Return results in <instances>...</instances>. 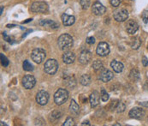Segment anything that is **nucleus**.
Wrapping results in <instances>:
<instances>
[{"instance_id":"nucleus-9","label":"nucleus","mask_w":148,"mask_h":126,"mask_svg":"<svg viewBox=\"0 0 148 126\" xmlns=\"http://www.w3.org/2000/svg\"><path fill=\"white\" fill-rule=\"evenodd\" d=\"M110 53V46L106 42H100L97 47V54L101 57H106Z\"/></svg>"},{"instance_id":"nucleus-26","label":"nucleus","mask_w":148,"mask_h":126,"mask_svg":"<svg viewBox=\"0 0 148 126\" xmlns=\"http://www.w3.org/2000/svg\"><path fill=\"white\" fill-rule=\"evenodd\" d=\"M64 83L66 84L68 87L73 88L75 86V79L74 77H68L67 79H65Z\"/></svg>"},{"instance_id":"nucleus-18","label":"nucleus","mask_w":148,"mask_h":126,"mask_svg":"<svg viewBox=\"0 0 148 126\" xmlns=\"http://www.w3.org/2000/svg\"><path fill=\"white\" fill-rule=\"evenodd\" d=\"M40 25H41L43 27H50L53 29H57L59 28V24L58 22L51 20H41L40 21Z\"/></svg>"},{"instance_id":"nucleus-28","label":"nucleus","mask_w":148,"mask_h":126,"mask_svg":"<svg viewBox=\"0 0 148 126\" xmlns=\"http://www.w3.org/2000/svg\"><path fill=\"white\" fill-rule=\"evenodd\" d=\"M22 67H23V70H26V71H32V70H34L33 65L29 63V61H27V60H25V61L23 62Z\"/></svg>"},{"instance_id":"nucleus-11","label":"nucleus","mask_w":148,"mask_h":126,"mask_svg":"<svg viewBox=\"0 0 148 126\" xmlns=\"http://www.w3.org/2000/svg\"><path fill=\"white\" fill-rule=\"evenodd\" d=\"M146 112L143 109L141 108H139V107H134L133 109L130 110L128 115L130 116V118H142L144 116H145Z\"/></svg>"},{"instance_id":"nucleus-1","label":"nucleus","mask_w":148,"mask_h":126,"mask_svg":"<svg viewBox=\"0 0 148 126\" xmlns=\"http://www.w3.org/2000/svg\"><path fill=\"white\" fill-rule=\"evenodd\" d=\"M58 44L61 50L65 51V52L69 51L74 45L73 38H72V36H70L68 34H64L58 38Z\"/></svg>"},{"instance_id":"nucleus-8","label":"nucleus","mask_w":148,"mask_h":126,"mask_svg":"<svg viewBox=\"0 0 148 126\" xmlns=\"http://www.w3.org/2000/svg\"><path fill=\"white\" fill-rule=\"evenodd\" d=\"M49 101V94L46 91L41 90L36 95V101L39 105H45L47 104Z\"/></svg>"},{"instance_id":"nucleus-24","label":"nucleus","mask_w":148,"mask_h":126,"mask_svg":"<svg viewBox=\"0 0 148 126\" xmlns=\"http://www.w3.org/2000/svg\"><path fill=\"white\" fill-rule=\"evenodd\" d=\"M141 45V41L139 38H134L131 41V47L134 50H137Z\"/></svg>"},{"instance_id":"nucleus-15","label":"nucleus","mask_w":148,"mask_h":126,"mask_svg":"<svg viewBox=\"0 0 148 126\" xmlns=\"http://www.w3.org/2000/svg\"><path fill=\"white\" fill-rule=\"evenodd\" d=\"M75 59V55L72 52L66 51L63 55V61L66 64H70V63H74Z\"/></svg>"},{"instance_id":"nucleus-25","label":"nucleus","mask_w":148,"mask_h":126,"mask_svg":"<svg viewBox=\"0 0 148 126\" xmlns=\"http://www.w3.org/2000/svg\"><path fill=\"white\" fill-rule=\"evenodd\" d=\"M62 116V113L59 112V111H54L51 114V117H50V120L51 121H56L58 119H59Z\"/></svg>"},{"instance_id":"nucleus-23","label":"nucleus","mask_w":148,"mask_h":126,"mask_svg":"<svg viewBox=\"0 0 148 126\" xmlns=\"http://www.w3.org/2000/svg\"><path fill=\"white\" fill-rule=\"evenodd\" d=\"M92 68L95 71H100L104 70V65L101 60H95L92 63Z\"/></svg>"},{"instance_id":"nucleus-31","label":"nucleus","mask_w":148,"mask_h":126,"mask_svg":"<svg viewBox=\"0 0 148 126\" xmlns=\"http://www.w3.org/2000/svg\"><path fill=\"white\" fill-rule=\"evenodd\" d=\"M75 125V121L72 118L69 117L66 121L64 123V126H74Z\"/></svg>"},{"instance_id":"nucleus-37","label":"nucleus","mask_w":148,"mask_h":126,"mask_svg":"<svg viewBox=\"0 0 148 126\" xmlns=\"http://www.w3.org/2000/svg\"><path fill=\"white\" fill-rule=\"evenodd\" d=\"M3 38L5 39V41H7L8 42H11V39L6 34V33H3Z\"/></svg>"},{"instance_id":"nucleus-21","label":"nucleus","mask_w":148,"mask_h":126,"mask_svg":"<svg viewBox=\"0 0 148 126\" xmlns=\"http://www.w3.org/2000/svg\"><path fill=\"white\" fill-rule=\"evenodd\" d=\"M129 77H130V79H131L132 81H134V82H137V81H139V80H140V72H139V70H136V69L132 70H131V72H130Z\"/></svg>"},{"instance_id":"nucleus-34","label":"nucleus","mask_w":148,"mask_h":126,"mask_svg":"<svg viewBox=\"0 0 148 126\" xmlns=\"http://www.w3.org/2000/svg\"><path fill=\"white\" fill-rule=\"evenodd\" d=\"M110 4L113 6V7H117L119 6V4L121 3L122 0H110Z\"/></svg>"},{"instance_id":"nucleus-38","label":"nucleus","mask_w":148,"mask_h":126,"mask_svg":"<svg viewBox=\"0 0 148 126\" xmlns=\"http://www.w3.org/2000/svg\"><path fill=\"white\" fill-rule=\"evenodd\" d=\"M140 105H143L145 107H148V102H140Z\"/></svg>"},{"instance_id":"nucleus-6","label":"nucleus","mask_w":148,"mask_h":126,"mask_svg":"<svg viewBox=\"0 0 148 126\" xmlns=\"http://www.w3.org/2000/svg\"><path fill=\"white\" fill-rule=\"evenodd\" d=\"M113 17H114V19L116 21L123 22V21H125L127 19L128 12L125 9H120V10H117L114 12Z\"/></svg>"},{"instance_id":"nucleus-39","label":"nucleus","mask_w":148,"mask_h":126,"mask_svg":"<svg viewBox=\"0 0 148 126\" xmlns=\"http://www.w3.org/2000/svg\"><path fill=\"white\" fill-rule=\"evenodd\" d=\"M90 125V124H89L88 121H85V122L82 123V125Z\"/></svg>"},{"instance_id":"nucleus-3","label":"nucleus","mask_w":148,"mask_h":126,"mask_svg":"<svg viewBox=\"0 0 148 126\" xmlns=\"http://www.w3.org/2000/svg\"><path fill=\"white\" fill-rule=\"evenodd\" d=\"M44 70H45V73H47L48 75H54L58 70V61L56 59L47 60L44 65Z\"/></svg>"},{"instance_id":"nucleus-33","label":"nucleus","mask_w":148,"mask_h":126,"mask_svg":"<svg viewBox=\"0 0 148 126\" xmlns=\"http://www.w3.org/2000/svg\"><path fill=\"white\" fill-rule=\"evenodd\" d=\"M141 17H142V20L145 23H147L148 22V10H145L143 11L142 15H141Z\"/></svg>"},{"instance_id":"nucleus-10","label":"nucleus","mask_w":148,"mask_h":126,"mask_svg":"<svg viewBox=\"0 0 148 126\" xmlns=\"http://www.w3.org/2000/svg\"><path fill=\"white\" fill-rule=\"evenodd\" d=\"M92 11L94 15L96 16H102L106 13V8L100 3L99 2H96L92 4Z\"/></svg>"},{"instance_id":"nucleus-13","label":"nucleus","mask_w":148,"mask_h":126,"mask_svg":"<svg viewBox=\"0 0 148 126\" xmlns=\"http://www.w3.org/2000/svg\"><path fill=\"white\" fill-rule=\"evenodd\" d=\"M112 78H113V73L110 70H106V69H104L101 70V72L99 74V80L100 81H102L103 83H108Z\"/></svg>"},{"instance_id":"nucleus-40","label":"nucleus","mask_w":148,"mask_h":126,"mask_svg":"<svg viewBox=\"0 0 148 126\" xmlns=\"http://www.w3.org/2000/svg\"><path fill=\"white\" fill-rule=\"evenodd\" d=\"M3 6H1V13H0L1 15L3 14Z\"/></svg>"},{"instance_id":"nucleus-14","label":"nucleus","mask_w":148,"mask_h":126,"mask_svg":"<svg viewBox=\"0 0 148 126\" xmlns=\"http://www.w3.org/2000/svg\"><path fill=\"white\" fill-rule=\"evenodd\" d=\"M91 58H92L91 52L89 51L84 50L81 52V54L79 56V62L83 65L87 64L89 63V61L91 60Z\"/></svg>"},{"instance_id":"nucleus-22","label":"nucleus","mask_w":148,"mask_h":126,"mask_svg":"<svg viewBox=\"0 0 148 126\" xmlns=\"http://www.w3.org/2000/svg\"><path fill=\"white\" fill-rule=\"evenodd\" d=\"M80 83L83 86H88L91 83V76L87 74H84L80 78Z\"/></svg>"},{"instance_id":"nucleus-27","label":"nucleus","mask_w":148,"mask_h":126,"mask_svg":"<svg viewBox=\"0 0 148 126\" xmlns=\"http://www.w3.org/2000/svg\"><path fill=\"white\" fill-rule=\"evenodd\" d=\"M116 112H123L126 109V105L123 102V101H119L117 104H116Z\"/></svg>"},{"instance_id":"nucleus-32","label":"nucleus","mask_w":148,"mask_h":126,"mask_svg":"<svg viewBox=\"0 0 148 126\" xmlns=\"http://www.w3.org/2000/svg\"><path fill=\"white\" fill-rule=\"evenodd\" d=\"M1 63L3 65V66H8V64H9V61H8V59H6V57L3 55V54H1Z\"/></svg>"},{"instance_id":"nucleus-5","label":"nucleus","mask_w":148,"mask_h":126,"mask_svg":"<svg viewBox=\"0 0 148 126\" xmlns=\"http://www.w3.org/2000/svg\"><path fill=\"white\" fill-rule=\"evenodd\" d=\"M48 4L42 1L34 2L31 5V11L34 13H45L48 11Z\"/></svg>"},{"instance_id":"nucleus-36","label":"nucleus","mask_w":148,"mask_h":126,"mask_svg":"<svg viewBox=\"0 0 148 126\" xmlns=\"http://www.w3.org/2000/svg\"><path fill=\"white\" fill-rule=\"evenodd\" d=\"M142 63H143V65L146 66V67L148 65V59L147 57H143V58H142Z\"/></svg>"},{"instance_id":"nucleus-12","label":"nucleus","mask_w":148,"mask_h":126,"mask_svg":"<svg viewBox=\"0 0 148 126\" xmlns=\"http://www.w3.org/2000/svg\"><path fill=\"white\" fill-rule=\"evenodd\" d=\"M125 27H126L127 32L129 34H134L139 29L138 23L134 20H128L126 23V25H125Z\"/></svg>"},{"instance_id":"nucleus-35","label":"nucleus","mask_w":148,"mask_h":126,"mask_svg":"<svg viewBox=\"0 0 148 126\" xmlns=\"http://www.w3.org/2000/svg\"><path fill=\"white\" fill-rule=\"evenodd\" d=\"M86 41L87 44H89V45H92L95 42V39L93 37H88Z\"/></svg>"},{"instance_id":"nucleus-7","label":"nucleus","mask_w":148,"mask_h":126,"mask_svg":"<svg viewBox=\"0 0 148 126\" xmlns=\"http://www.w3.org/2000/svg\"><path fill=\"white\" fill-rule=\"evenodd\" d=\"M36 84V79L31 75H27L22 78V85L27 89H31Z\"/></svg>"},{"instance_id":"nucleus-20","label":"nucleus","mask_w":148,"mask_h":126,"mask_svg":"<svg viewBox=\"0 0 148 126\" xmlns=\"http://www.w3.org/2000/svg\"><path fill=\"white\" fill-rule=\"evenodd\" d=\"M69 111H70V112H72V113L75 114V115H77V114H79V112H80V106H79V105H78L74 100H72L71 102H70V105H69Z\"/></svg>"},{"instance_id":"nucleus-29","label":"nucleus","mask_w":148,"mask_h":126,"mask_svg":"<svg viewBox=\"0 0 148 126\" xmlns=\"http://www.w3.org/2000/svg\"><path fill=\"white\" fill-rule=\"evenodd\" d=\"M100 97H101V100L103 101H107L109 100V94L108 93L106 92L104 88L101 89V94H100Z\"/></svg>"},{"instance_id":"nucleus-41","label":"nucleus","mask_w":148,"mask_h":126,"mask_svg":"<svg viewBox=\"0 0 148 126\" xmlns=\"http://www.w3.org/2000/svg\"><path fill=\"white\" fill-rule=\"evenodd\" d=\"M147 49H148V45H147Z\"/></svg>"},{"instance_id":"nucleus-4","label":"nucleus","mask_w":148,"mask_h":126,"mask_svg":"<svg viewBox=\"0 0 148 126\" xmlns=\"http://www.w3.org/2000/svg\"><path fill=\"white\" fill-rule=\"evenodd\" d=\"M45 57H46V53L41 48H35L31 53V58L33 61H34L36 63H42L45 60Z\"/></svg>"},{"instance_id":"nucleus-16","label":"nucleus","mask_w":148,"mask_h":126,"mask_svg":"<svg viewBox=\"0 0 148 126\" xmlns=\"http://www.w3.org/2000/svg\"><path fill=\"white\" fill-rule=\"evenodd\" d=\"M90 103L92 107H96L99 104V94L97 91H93L90 95Z\"/></svg>"},{"instance_id":"nucleus-2","label":"nucleus","mask_w":148,"mask_h":126,"mask_svg":"<svg viewBox=\"0 0 148 126\" xmlns=\"http://www.w3.org/2000/svg\"><path fill=\"white\" fill-rule=\"evenodd\" d=\"M69 99V93L64 88H59L54 94V101L57 105L64 104Z\"/></svg>"},{"instance_id":"nucleus-17","label":"nucleus","mask_w":148,"mask_h":126,"mask_svg":"<svg viewBox=\"0 0 148 126\" xmlns=\"http://www.w3.org/2000/svg\"><path fill=\"white\" fill-rule=\"evenodd\" d=\"M62 21L65 26H71L75 23V18L74 16H69L68 14H63L62 15Z\"/></svg>"},{"instance_id":"nucleus-19","label":"nucleus","mask_w":148,"mask_h":126,"mask_svg":"<svg viewBox=\"0 0 148 126\" xmlns=\"http://www.w3.org/2000/svg\"><path fill=\"white\" fill-rule=\"evenodd\" d=\"M110 66L113 69V70L116 73H121L123 70V64L117 60H113L110 63Z\"/></svg>"},{"instance_id":"nucleus-30","label":"nucleus","mask_w":148,"mask_h":126,"mask_svg":"<svg viewBox=\"0 0 148 126\" xmlns=\"http://www.w3.org/2000/svg\"><path fill=\"white\" fill-rule=\"evenodd\" d=\"M80 3L83 10H86L90 6V0H80Z\"/></svg>"}]
</instances>
